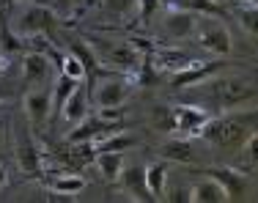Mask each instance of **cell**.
Returning <instances> with one entry per match:
<instances>
[{"label":"cell","instance_id":"6da1fadb","mask_svg":"<svg viewBox=\"0 0 258 203\" xmlns=\"http://www.w3.org/2000/svg\"><path fill=\"white\" fill-rule=\"evenodd\" d=\"M253 129H255V110L236 107V110H225L223 118H209L201 138H206L217 149H233V146H242V140Z\"/></svg>","mask_w":258,"mask_h":203},{"label":"cell","instance_id":"7a4b0ae2","mask_svg":"<svg viewBox=\"0 0 258 203\" xmlns=\"http://www.w3.org/2000/svg\"><path fill=\"white\" fill-rule=\"evenodd\" d=\"M9 25L20 39H28V36H36V33H47L55 25V11L47 9V6H39V3H25L14 11Z\"/></svg>","mask_w":258,"mask_h":203},{"label":"cell","instance_id":"3957f363","mask_svg":"<svg viewBox=\"0 0 258 203\" xmlns=\"http://www.w3.org/2000/svg\"><path fill=\"white\" fill-rule=\"evenodd\" d=\"M195 36H198V44L214 58H228L233 50L231 30L223 22H217V17H204L195 22Z\"/></svg>","mask_w":258,"mask_h":203},{"label":"cell","instance_id":"277c9868","mask_svg":"<svg viewBox=\"0 0 258 203\" xmlns=\"http://www.w3.org/2000/svg\"><path fill=\"white\" fill-rule=\"evenodd\" d=\"M214 88V99L223 110H236L242 104H253L255 99V83L247 77H225L220 83L212 85Z\"/></svg>","mask_w":258,"mask_h":203},{"label":"cell","instance_id":"5b68a950","mask_svg":"<svg viewBox=\"0 0 258 203\" xmlns=\"http://www.w3.org/2000/svg\"><path fill=\"white\" fill-rule=\"evenodd\" d=\"M212 115L204 107H195V104H176L170 107V132H176L179 138H201L206 121Z\"/></svg>","mask_w":258,"mask_h":203},{"label":"cell","instance_id":"8992f818","mask_svg":"<svg viewBox=\"0 0 258 203\" xmlns=\"http://www.w3.org/2000/svg\"><path fill=\"white\" fill-rule=\"evenodd\" d=\"M14 157H17V165L22 168L25 176H39L41 173V151H39V146H36V140L30 138V132L20 124L14 129Z\"/></svg>","mask_w":258,"mask_h":203},{"label":"cell","instance_id":"52a82bcc","mask_svg":"<svg viewBox=\"0 0 258 203\" xmlns=\"http://www.w3.org/2000/svg\"><path fill=\"white\" fill-rule=\"evenodd\" d=\"M129 94H132V80L129 77H107L96 83L94 102L96 107H118L129 99Z\"/></svg>","mask_w":258,"mask_h":203},{"label":"cell","instance_id":"ba28073f","mask_svg":"<svg viewBox=\"0 0 258 203\" xmlns=\"http://www.w3.org/2000/svg\"><path fill=\"white\" fill-rule=\"evenodd\" d=\"M195 22H198V14L181 9L179 3H168L165 6V17H162V28L170 39H187V36L195 33Z\"/></svg>","mask_w":258,"mask_h":203},{"label":"cell","instance_id":"9c48e42d","mask_svg":"<svg viewBox=\"0 0 258 203\" xmlns=\"http://www.w3.org/2000/svg\"><path fill=\"white\" fill-rule=\"evenodd\" d=\"M206 173L225 189L228 200L244 198V192H247V173H244V170H239V168H209Z\"/></svg>","mask_w":258,"mask_h":203},{"label":"cell","instance_id":"30bf717a","mask_svg":"<svg viewBox=\"0 0 258 203\" xmlns=\"http://www.w3.org/2000/svg\"><path fill=\"white\" fill-rule=\"evenodd\" d=\"M52 77V60L50 55L39 52V50H30L22 58V80L28 85H41Z\"/></svg>","mask_w":258,"mask_h":203},{"label":"cell","instance_id":"8fae6325","mask_svg":"<svg viewBox=\"0 0 258 203\" xmlns=\"http://www.w3.org/2000/svg\"><path fill=\"white\" fill-rule=\"evenodd\" d=\"M217 69H220L217 60H206V63L204 60H189L184 69H179L176 75H170V85H173V88H189V85L212 77Z\"/></svg>","mask_w":258,"mask_h":203},{"label":"cell","instance_id":"7c38bea8","mask_svg":"<svg viewBox=\"0 0 258 203\" xmlns=\"http://www.w3.org/2000/svg\"><path fill=\"white\" fill-rule=\"evenodd\" d=\"M104 63L113 66V69H118V72H124L126 77H132L135 72H138V66L143 63V55L135 50L132 44H118V47H107Z\"/></svg>","mask_w":258,"mask_h":203},{"label":"cell","instance_id":"4fadbf2b","mask_svg":"<svg viewBox=\"0 0 258 203\" xmlns=\"http://www.w3.org/2000/svg\"><path fill=\"white\" fill-rule=\"evenodd\" d=\"M22 104H25V115H28V121L33 126H41L52 115V96H50V91H47V88L30 91Z\"/></svg>","mask_w":258,"mask_h":203},{"label":"cell","instance_id":"5bb4252c","mask_svg":"<svg viewBox=\"0 0 258 203\" xmlns=\"http://www.w3.org/2000/svg\"><path fill=\"white\" fill-rule=\"evenodd\" d=\"M121 184L135 200H151L149 195V187H146V168L143 165H126L124 162V170H121Z\"/></svg>","mask_w":258,"mask_h":203},{"label":"cell","instance_id":"9a60e30c","mask_svg":"<svg viewBox=\"0 0 258 203\" xmlns=\"http://www.w3.org/2000/svg\"><path fill=\"white\" fill-rule=\"evenodd\" d=\"M88 115V94H85L83 83H77V88L69 94V99L63 102V107H60V118L66 121L69 126L80 124V121Z\"/></svg>","mask_w":258,"mask_h":203},{"label":"cell","instance_id":"2e32d148","mask_svg":"<svg viewBox=\"0 0 258 203\" xmlns=\"http://www.w3.org/2000/svg\"><path fill=\"white\" fill-rule=\"evenodd\" d=\"M149 58H151V66H154L157 72H168V75H176V72L184 69V66L192 60L181 50H170V47H154V52H151Z\"/></svg>","mask_w":258,"mask_h":203},{"label":"cell","instance_id":"e0dca14e","mask_svg":"<svg viewBox=\"0 0 258 203\" xmlns=\"http://www.w3.org/2000/svg\"><path fill=\"white\" fill-rule=\"evenodd\" d=\"M96 170L102 173L104 181L115 184L121 178V170H124V154L121 151H96Z\"/></svg>","mask_w":258,"mask_h":203},{"label":"cell","instance_id":"ac0fdd59","mask_svg":"<svg viewBox=\"0 0 258 203\" xmlns=\"http://www.w3.org/2000/svg\"><path fill=\"white\" fill-rule=\"evenodd\" d=\"M189 200L192 203H225L228 195H225V189L220 187L212 176H206L204 181H198L195 187H189Z\"/></svg>","mask_w":258,"mask_h":203},{"label":"cell","instance_id":"d6986e66","mask_svg":"<svg viewBox=\"0 0 258 203\" xmlns=\"http://www.w3.org/2000/svg\"><path fill=\"white\" fill-rule=\"evenodd\" d=\"M146 187H149L151 200H162L168 192V168L162 162L146 165Z\"/></svg>","mask_w":258,"mask_h":203},{"label":"cell","instance_id":"ffe728a7","mask_svg":"<svg viewBox=\"0 0 258 203\" xmlns=\"http://www.w3.org/2000/svg\"><path fill=\"white\" fill-rule=\"evenodd\" d=\"M162 154V159H168V162H192L195 159V151H192V143H189V138H173L168 140V143L159 149Z\"/></svg>","mask_w":258,"mask_h":203},{"label":"cell","instance_id":"44dd1931","mask_svg":"<svg viewBox=\"0 0 258 203\" xmlns=\"http://www.w3.org/2000/svg\"><path fill=\"white\" fill-rule=\"evenodd\" d=\"M22 50H25V39H20L3 17V20H0V58L9 60V58H14V55H20Z\"/></svg>","mask_w":258,"mask_h":203},{"label":"cell","instance_id":"7402d4cb","mask_svg":"<svg viewBox=\"0 0 258 203\" xmlns=\"http://www.w3.org/2000/svg\"><path fill=\"white\" fill-rule=\"evenodd\" d=\"M135 143H138V140H135L132 134H126L124 129H118V132H110V134L96 138L94 140V149L96 151H121V154H124L126 149H132Z\"/></svg>","mask_w":258,"mask_h":203},{"label":"cell","instance_id":"603a6c76","mask_svg":"<svg viewBox=\"0 0 258 203\" xmlns=\"http://www.w3.org/2000/svg\"><path fill=\"white\" fill-rule=\"evenodd\" d=\"M85 178L83 176H77V173H60V176H55L52 181H50V189L52 192H58V195H80L85 189Z\"/></svg>","mask_w":258,"mask_h":203},{"label":"cell","instance_id":"cb8c5ba5","mask_svg":"<svg viewBox=\"0 0 258 203\" xmlns=\"http://www.w3.org/2000/svg\"><path fill=\"white\" fill-rule=\"evenodd\" d=\"M77 88V80L66 77V75H58L55 80V88H52V113L60 115V107H63V102L69 99V94Z\"/></svg>","mask_w":258,"mask_h":203},{"label":"cell","instance_id":"d4e9b609","mask_svg":"<svg viewBox=\"0 0 258 203\" xmlns=\"http://www.w3.org/2000/svg\"><path fill=\"white\" fill-rule=\"evenodd\" d=\"M181 9L192 11V14H201V17H225V9L217 3V0H184Z\"/></svg>","mask_w":258,"mask_h":203},{"label":"cell","instance_id":"484cf974","mask_svg":"<svg viewBox=\"0 0 258 203\" xmlns=\"http://www.w3.org/2000/svg\"><path fill=\"white\" fill-rule=\"evenodd\" d=\"M236 17H239V25L247 30L250 36H255V20H258L255 0H242V3L236 6Z\"/></svg>","mask_w":258,"mask_h":203},{"label":"cell","instance_id":"4316f807","mask_svg":"<svg viewBox=\"0 0 258 203\" xmlns=\"http://www.w3.org/2000/svg\"><path fill=\"white\" fill-rule=\"evenodd\" d=\"M60 75H66V77H72V80H77V83H83L85 77V66L80 63V58L77 55H72V52H63V58H60Z\"/></svg>","mask_w":258,"mask_h":203},{"label":"cell","instance_id":"83f0119b","mask_svg":"<svg viewBox=\"0 0 258 203\" xmlns=\"http://www.w3.org/2000/svg\"><path fill=\"white\" fill-rule=\"evenodd\" d=\"M72 157L77 159V162H94L96 159V149H94V140H83V143H72Z\"/></svg>","mask_w":258,"mask_h":203},{"label":"cell","instance_id":"f1b7e54d","mask_svg":"<svg viewBox=\"0 0 258 203\" xmlns=\"http://www.w3.org/2000/svg\"><path fill=\"white\" fill-rule=\"evenodd\" d=\"M69 52H72V55H77V58H80V63L85 66V75H91V69H94V63H96L94 52H91L85 44H80V41H72Z\"/></svg>","mask_w":258,"mask_h":203},{"label":"cell","instance_id":"f546056e","mask_svg":"<svg viewBox=\"0 0 258 203\" xmlns=\"http://www.w3.org/2000/svg\"><path fill=\"white\" fill-rule=\"evenodd\" d=\"M96 118L104 121V124H118L121 118H124V107H99L96 110Z\"/></svg>","mask_w":258,"mask_h":203},{"label":"cell","instance_id":"4dcf8cb0","mask_svg":"<svg viewBox=\"0 0 258 203\" xmlns=\"http://www.w3.org/2000/svg\"><path fill=\"white\" fill-rule=\"evenodd\" d=\"M138 11H140V20L149 22L159 11V0H138Z\"/></svg>","mask_w":258,"mask_h":203},{"label":"cell","instance_id":"1f68e13d","mask_svg":"<svg viewBox=\"0 0 258 203\" xmlns=\"http://www.w3.org/2000/svg\"><path fill=\"white\" fill-rule=\"evenodd\" d=\"M6 181H9V173H6V168L0 165V189H3V184H6Z\"/></svg>","mask_w":258,"mask_h":203},{"label":"cell","instance_id":"d6a6232c","mask_svg":"<svg viewBox=\"0 0 258 203\" xmlns=\"http://www.w3.org/2000/svg\"><path fill=\"white\" fill-rule=\"evenodd\" d=\"M6 66H9V60H3V58H0V72H6Z\"/></svg>","mask_w":258,"mask_h":203},{"label":"cell","instance_id":"836d02e7","mask_svg":"<svg viewBox=\"0 0 258 203\" xmlns=\"http://www.w3.org/2000/svg\"><path fill=\"white\" fill-rule=\"evenodd\" d=\"M60 3H63V6H72V3H75V0H60Z\"/></svg>","mask_w":258,"mask_h":203},{"label":"cell","instance_id":"e575fe53","mask_svg":"<svg viewBox=\"0 0 258 203\" xmlns=\"http://www.w3.org/2000/svg\"><path fill=\"white\" fill-rule=\"evenodd\" d=\"M0 99H3V96H0Z\"/></svg>","mask_w":258,"mask_h":203}]
</instances>
